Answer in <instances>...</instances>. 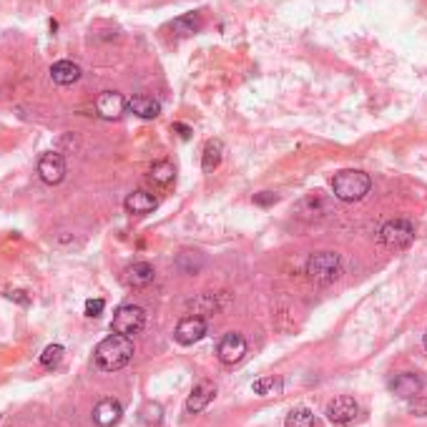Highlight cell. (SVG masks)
Returning <instances> with one entry per match:
<instances>
[{
	"label": "cell",
	"instance_id": "83f0119b",
	"mask_svg": "<svg viewBox=\"0 0 427 427\" xmlns=\"http://www.w3.org/2000/svg\"><path fill=\"white\" fill-rule=\"evenodd\" d=\"M6 297H8V299H13V302H18V305H23V307L31 305V299L26 297V292H23V289H13V292H8Z\"/></svg>",
	"mask_w": 427,
	"mask_h": 427
},
{
	"label": "cell",
	"instance_id": "484cf974",
	"mask_svg": "<svg viewBox=\"0 0 427 427\" xmlns=\"http://www.w3.org/2000/svg\"><path fill=\"white\" fill-rule=\"evenodd\" d=\"M103 310H106V302H103V299H88V302H85V317H91V320L101 317Z\"/></svg>",
	"mask_w": 427,
	"mask_h": 427
},
{
	"label": "cell",
	"instance_id": "7c38bea8",
	"mask_svg": "<svg viewBox=\"0 0 427 427\" xmlns=\"http://www.w3.org/2000/svg\"><path fill=\"white\" fill-rule=\"evenodd\" d=\"M214 395H216V387H214V382L201 379V382H199L196 387L191 390V395L186 397V412H189V415H199L201 410H206V405L214 400Z\"/></svg>",
	"mask_w": 427,
	"mask_h": 427
},
{
	"label": "cell",
	"instance_id": "e0dca14e",
	"mask_svg": "<svg viewBox=\"0 0 427 427\" xmlns=\"http://www.w3.org/2000/svg\"><path fill=\"white\" fill-rule=\"evenodd\" d=\"M128 111L136 113L139 118H156L161 113V103L156 101V98L151 96H144V93H139V96H131L126 101Z\"/></svg>",
	"mask_w": 427,
	"mask_h": 427
},
{
	"label": "cell",
	"instance_id": "3957f363",
	"mask_svg": "<svg viewBox=\"0 0 427 427\" xmlns=\"http://www.w3.org/2000/svg\"><path fill=\"white\" fill-rule=\"evenodd\" d=\"M307 274L315 282H334L342 274V259L334 251H320L307 259Z\"/></svg>",
	"mask_w": 427,
	"mask_h": 427
},
{
	"label": "cell",
	"instance_id": "ba28073f",
	"mask_svg": "<svg viewBox=\"0 0 427 427\" xmlns=\"http://www.w3.org/2000/svg\"><path fill=\"white\" fill-rule=\"evenodd\" d=\"M38 176L43 179L46 184L56 186L65 179V159L60 154H43L41 161H38Z\"/></svg>",
	"mask_w": 427,
	"mask_h": 427
},
{
	"label": "cell",
	"instance_id": "30bf717a",
	"mask_svg": "<svg viewBox=\"0 0 427 427\" xmlns=\"http://www.w3.org/2000/svg\"><path fill=\"white\" fill-rule=\"evenodd\" d=\"M126 111V98L116 91H103L101 96L96 98V113L106 121H116V118L123 116Z\"/></svg>",
	"mask_w": 427,
	"mask_h": 427
},
{
	"label": "cell",
	"instance_id": "7a4b0ae2",
	"mask_svg": "<svg viewBox=\"0 0 427 427\" xmlns=\"http://www.w3.org/2000/svg\"><path fill=\"white\" fill-rule=\"evenodd\" d=\"M369 189H372V179H369V174H364L359 169H344L332 179L334 199H339L344 204L362 201L369 194Z\"/></svg>",
	"mask_w": 427,
	"mask_h": 427
},
{
	"label": "cell",
	"instance_id": "5bb4252c",
	"mask_svg": "<svg viewBox=\"0 0 427 427\" xmlns=\"http://www.w3.org/2000/svg\"><path fill=\"white\" fill-rule=\"evenodd\" d=\"M390 390L395 392L397 397H402V400H410V397L420 395L422 379L417 377V374H412V372H402L390 382Z\"/></svg>",
	"mask_w": 427,
	"mask_h": 427
},
{
	"label": "cell",
	"instance_id": "277c9868",
	"mask_svg": "<svg viewBox=\"0 0 427 427\" xmlns=\"http://www.w3.org/2000/svg\"><path fill=\"white\" fill-rule=\"evenodd\" d=\"M415 241V226L407 219H392L379 229V244L387 249H407Z\"/></svg>",
	"mask_w": 427,
	"mask_h": 427
},
{
	"label": "cell",
	"instance_id": "ac0fdd59",
	"mask_svg": "<svg viewBox=\"0 0 427 427\" xmlns=\"http://www.w3.org/2000/svg\"><path fill=\"white\" fill-rule=\"evenodd\" d=\"M51 78L58 85H73L80 78V65L73 60H58L51 65Z\"/></svg>",
	"mask_w": 427,
	"mask_h": 427
},
{
	"label": "cell",
	"instance_id": "44dd1931",
	"mask_svg": "<svg viewBox=\"0 0 427 427\" xmlns=\"http://www.w3.org/2000/svg\"><path fill=\"white\" fill-rule=\"evenodd\" d=\"M282 379L274 377V374H264V377L254 379V384H251V390H254V395L259 397H272V395H279L282 392Z\"/></svg>",
	"mask_w": 427,
	"mask_h": 427
},
{
	"label": "cell",
	"instance_id": "cb8c5ba5",
	"mask_svg": "<svg viewBox=\"0 0 427 427\" xmlns=\"http://www.w3.org/2000/svg\"><path fill=\"white\" fill-rule=\"evenodd\" d=\"M141 420H144L146 425H159V422L164 420V410H161L159 402H146L144 410H141Z\"/></svg>",
	"mask_w": 427,
	"mask_h": 427
},
{
	"label": "cell",
	"instance_id": "d6986e66",
	"mask_svg": "<svg viewBox=\"0 0 427 427\" xmlns=\"http://www.w3.org/2000/svg\"><path fill=\"white\" fill-rule=\"evenodd\" d=\"M174 176H176V169H174L171 161H156L149 171V181L156 184V186H169Z\"/></svg>",
	"mask_w": 427,
	"mask_h": 427
},
{
	"label": "cell",
	"instance_id": "4fadbf2b",
	"mask_svg": "<svg viewBox=\"0 0 427 427\" xmlns=\"http://www.w3.org/2000/svg\"><path fill=\"white\" fill-rule=\"evenodd\" d=\"M121 415H123L121 402L113 400V397H106V400H101L93 407V422H96L98 427H113L121 420Z\"/></svg>",
	"mask_w": 427,
	"mask_h": 427
},
{
	"label": "cell",
	"instance_id": "5b68a950",
	"mask_svg": "<svg viewBox=\"0 0 427 427\" xmlns=\"http://www.w3.org/2000/svg\"><path fill=\"white\" fill-rule=\"evenodd\" d=\"M146 325V310L139 305H123L116 310L111 320V332L113 334H123V337H131L136 332H141Z\"/></svg>",
	"mask_w": 427,
	"mask_h": 427
},
{
	"label": "cell",
	"instance_id": "7402d4cb",
	"mask_svg": "<svg viewBox=\"0 0 427 427\" xmlns=\"http://www.w3.org/2000/svg\"><path fill=\"white\" fill-rule=\"evenodd\" d=\"M284 427H315V412L310 407H297L287 415Z\"/></svg>",
	"mask_w": 427,
	"mask_h": 427
},
{
	"label": "cell",
	"instance_id": "f546056e",
	"mask_svg": "<svg viewBox=\"0 0 427 427\" xmlns=\"http://www.w3.org/2000/svg\"><path fill=\"white\" fill-rule=\"evenodd\" d=\"M422 344H425V349H427V332H425V337H422Z\"/></svg>",
	"mask_w": 427,
	"mask_h": 427
},
{
	"label": "cell",
	"instance_id": "9c48e42d",
	"mask_svg": "<svg viewBox=\"0 0 427 427\" xmlns=\"http://www.w3.org/2000/svg\"><path fill=\"white\" fill-rule=\"evenodd\" d=\"M216 354L224 364H239L246 354V339L236 332H229V334L221 337L219 347H216Z\"/></svg>",
	"mask_w": 427,
	"mask_h": 427
},
{
	"label": "cell",
	"instance_id": "8fae6325",
	"mask_svg": "<svg viewBox=\"0 0 427 427\" xmlns=\"http://www.w3.org/2000/svg\"><path fill=\"white\" fill-rule=\"evenodd\" d=\"M327 211H330V206H327V201L320 196V194H310V196H305L302 201H297V206H294V214L305 221L322 219Z\"/></svg>",
	"mask_w": 427,
	"mask_h": 427
},
{
	"label": "cell",
	"instance_id": "2e32d148",
	"mask_svg": "<svg viewBox=\"0 0 427 427\" xmlns=\"http://www.w3.org/2000/svg\"><path fill=\"white\" fill-rule=\"evenodd\" d=\"M154 277H156V272H154V267H151L149 262H136V264H131V267L126 269V274H123V282H126L128 287L139 289V287H149V284L154 282Z\"/></svg>",
	"mask_w": 427,
	"mask_h": 427
},
{
	"label": "cell",
	"instance_id": "4316f807",
	"mask_svg": "<svg viewBox=\"0 0 427 427\" xmlns=\"http://www.w3.org/2000/svg\"><path fill=\"white\" fill-rule=\"evenodd\" d=\"M254 204L256 206H272V204H277V194L272 191H262L254 196Z\"/></svg>",
	"mask_w": 427,
	"mask_h": 427
},
{
	"label": "cell",
	"instance_id": "603a6c76",
	"mask_svg": "<svg viewBox=\"0 0 427 427\" xmlns=\"http://www.w3.org/2000/svg\"><path fill=\"white\" fill-rule=\"evenodd\" d=\"M63 354H65V349L60 347V344H48V347L43 349V354H41V364H43L46 369L58 367L60 359H63Z\"/></svg>",
	"mask_w": 427,
	"mask_h": 427
},
{
	"label": "cell",
	"instance_id": "9a60e30c",
	"mask_svg": "<svg viewBox=\"0 0 427 427\" xmlns=\"http://www.w3.org/2000/svg\"><path fill=\"white\" fill-rule=\"evenodd\" d=\"M123 206H126L128 214H134V216H144V214H151L156 206H159V201H156L154 194L149 191H134V194H128L126 201H123Z\"/></svg>",
	"mask_w": 427,
	"mask_h": 427
},
{
	"label": "cell",
	"instance_id": "52a82bcc",
	"mask_svg": "<svg viewBox=\"0 0 427 427\" xmlns=\"http://www.w3.org/2000/svg\"><path fill=\"white\" fill-rule=\"evenodd\" d=\"M204 337H206V322H204V317H184L176 325V332H174V339L179 344H184V347H191V344H196Z\"/></svg>",
	"mask_w": 427,
	"mask_h": 427
},
{
	"label": "cell",
	"instance_id": "8992f818",
	"mask_svg": "<svg viewBox=\"0 0 427 427\" xmlns=\"http://www.w3.org/2000/svg\"><path fill=\"white\" fill-rule=\"evenodd\" d=\"M325 415H327V420L334 422V425H349V422L357 420L359 405H357V400H354V397L342 395V397H334V400L327 405Z\"/></svg>",
	"mask_w": 427,
	"mask_h": 427
},
{
	"label": "cell",
	"instance_id": "f1b7e54d",
	"mask_svg": "<svg viewBox=\"0 0 427 427\" xmlns=\"http://www.w3.org/2000/svg\"><path fill=\"white\" fill-rule=\"evenodd\" d=\"M174 131H179L181 139H189V136H191V128H189L186 123H174Z\"/></svg>",
	"mask_w": 427,
	"mask_h": 427
},
{
	"label": "cell",
	"instance_id": "d4e9b609",
	"mask_svg": "<svg viewBox=\"0 0 427 427\" xmlns=\"http://www.w3.org/2000/svg\"><path fill=\"white\" fill-rule=\"evenodd\" d=\"M174 26H176L179 31H184V33H194V31H199V28L204 26V21H201V16H199V13H189V16L179 18Z\"/></svg>",
	"mask_w": 427,
	"mask_h": 427
},
{
	"label": "cell",
	"instance_id": "6da1fadb",
	"mask_svg": "<svg viewBox=\"0 0 427 427\" xmlns=\"http://www.w3.org/2000/svg\"><path fill=\"white\" fill-rule=\"evenodd\" d=\"M134 357V342L131 337L111 334L103 342H98L96 347V364L106 372H116V369L126 367Z\"/></svg>",
	"mask_w": 427,
	"mask_h": 427
},
{
	"label": "cell",
	"instance_id": "ffe728a7",
	"mask_svg": "<svg viewBox=\"0 0 427 427\" xmlns=\"http://www.w3.org/2000/svg\"><path fill=\"white\" fill-rule=\"evenodd\" d=\"M221 156H224V144H221V141H206L204 154H201V169L206 171V174H211V171L221 164Z\"/></svg>",
	"mask_w": 427,
	"mask_h": 427
}]
</instances>
